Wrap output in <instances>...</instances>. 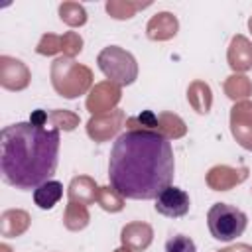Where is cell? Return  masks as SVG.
<instances>
[{
    "label": "cell",
    "mask_w": 252,
    "mask_h": 252,
    "mask_svg": "<svg viewBox=\"0 0 252 252\" xmlns=\"http://www.w3.org/2000/svg\"><path fill=\"white\" fill-rule=\"evenodd\" d=\"M175 175L173 148L154 130H128L110 150V185L126 199H156Z\"/></svg>",
    "instance_id": "6da1fadb"
},
{
    "label": "cell",
    "mask_w": 252,
    "mask_h": 252,
    "mask_svg": "<svg viewBox=\"0 0 252 252\" xmlns=\"http://www.w3.org/2000/svg\"><path fill=\"white\" fill-rule=\"evenodd\" d=\"M59 130L32 122H16L0 132L2 181L30 191L49 181L59 163Z\"/></svg>",
    "instance_id": "7a4b0ae2"
},
{
    "label": "cell",
    "mask_w": 252,
    "mask_h": 252,
    "mask_svg": "<svg viewBox=\"0 0 252 252\" xmlns=\"http://www.w3.org/2000/svg\"><path fill=\"white\" fill-rule=\"evenodd\" d=\"M49 79H51L55 93L69 100H73L81 94H87L94 87L93 71L87 65L77 63L75 59H69L63 55L53 59V63L49 67Z\"/></svg>",
    "instance_id": "3957f363"
},
{
    "label": "cell",
    "mask_w": 252,
    "mask_h": 252,
    "mask_svg": "<svg viewBox=\"0 0 252 252\" xmlns=\"http://www.w3.org/2000/svg\"><path fill=\"white\" fill-rule=\"evenodd\" d=\"M207 224L215 240L232 242L246 230L248 217L238 207H232L228 203H215L207 213Z\"/></svg>",
    "instance_id": "277c9868"
},
{
    "label": "cell",
    "mask_w": 252,
    "mask_h": 252,
    "mask_svg": "<svg viewBox=\"0 0 252 252\" xmlns=\"http://www.w3.org/2000/svg\"><path fill=\"white\" fill-rule=\"evenodd\" d=\"M96 63H98V69L104 73L106 81H112L120 87L132 85L138 79V61H136V57L130 51H126L118 45L104 47L98 53Z\"/></svg>",
    "instance_id": "5b68a950"
},
{
    "label": "cell",
    "mask_w": 252,
    "mask_h": 252,
    "mask_svg": "<svg viewBox=\"0 0 252 252\" xmlns=\"http://www.w3.org/2000/svg\"><path fill=\"white\" fill-rule=\"evenodd\" d=\"M120 98H122V87L120 85H116L112 81H100L89 91L85 106L91 112V116L106 114V112L116 110V104L120 102Z\"/></svg>",
    "instance_id": "8992f818"
},
{
    "label": "cell",
    "mask_w": 252,
    "mask_h": 252,
    "mask_svg": "<svg viewBox=\"0 0 252 252\" xmlns=\"http://www.w3.org/2000/svg\"><path fill=\"white\" fill-rule=\"evenodd\" d=\"M124 122H126V114L120 108L106 112V114H94L87 122V134L93 142L102 144V142L112 140L122 130Z\"/></svg>",
    "instance_id": "52a82bcc"
},
{
    "label": "cell",
    "mask_w": 252,
    "mask_h": 252,
    "mask_svg": "<svg viewBox=\"0 0 252 252\" xmlns=\"http://www.w3.org/2000/svg\"><path fill=\"white\" fill-rule=\"evenodd\" d=\"M32 83V71L28 65L16 57L2 55L0 57V87L6 91H24Z\"/></svg>",
    "instance_id": "ba28073f"
},
{
    "label": "cell",
    "mask_w": 252,
    "mask_h": 252,
    "mask_svg": "<svg viewBox=\"0 0 252 252\" xmlns=\"http://www.w3.org/2000/svg\"><path fill=\"white\" fill-rule=\"evenodd\" d=\"M232 138L248 152H252V100L234 102L230 108Z\"/></svg>",
    "instance_id": "9c48e42d"
},
{
    "label": "cell",
    "mask_w": 252,
    "mask_h": 252,
    "mask_svg": "<svg viewBox=\"0 0 252 252\" xmlns=\"http://www.w3.org/2000/svg\"><path fill=\"white\" fill-rule=\"evenodd\" d=\"M250 175V169L246 165L240 167H230V165H213L207 175L205 181L209 185V189L213 191H230L236 185L244 183Z\"/></svg>",
    "instance_id": "30bf717a"
},
{
    "label": "cell",
    "mask_w": 252,
    "mask_h": 252,
    "mask_svg": "<svg viewBox=\"0 0 252 252\" xmlns=\"http://www.w3.org/2000/svg\"><path fill=\"white\" fill-rule=\"evenodd\" d=\"M189 207H191L189 193H185L183 189L173 187V185H169L167 189H163V191L156 197V205H154V209H156L159 215L169 217V219L185 217V215L189 213Z\"/></svg>",
    "instance_id": "8fae6325"
},
{
    "label": "cell",
    "mask_w": 252,
    "mask_h": 252,
    "mask_svg": "<svg viewBox=\"0 0 252 252\" xmlns=\"http://www.w3.org/2000/svg\"><path fill=\"white\" fill-rule=\"evenodd\" d=\"M226 61L234 73L250 71L252 69V41L242 33L232 35L228 49H226Z\"/></svg>",
    "instance_id": "7c38bea8"
},
{
    "label": "cell",
    "mask_w": 252,
    "mask_h": 252,
    "mask_svg": "<svg viewBox=\"0 0 252 252\" xmlns=\"http://www.w3.org/2000/svg\"><path fill=\"white\" fill-rule=\"evenodd\" d=\"M152 240H154V228L144 220L128 222L120 230L122 246H128L132 252H144L152 244Z\"/></svg>",
    "instance_id": "4fadbf2b"
},
{
    "label": "cell",
    "mask_w": 252,
    "mask_h": 252,
    "mask_svg": "<svg viewBox=\"0 0 252 252\" xmlns=\"http://www.w3.org/2000/svg\"><path fill=\"white\" fill-rule=\"evenodd\" d=\"M179 32V20L171 12H158L146 24V35L152 41H167Z\"/></svg>",
    "instance_id": "5bb4252c"
},
{
    "label": "cell",
    "mask_w": 252,
    "mask_h": 252,
    "mask_svg": "<svg viewBox=\"0 0 252 252\" xmlns=\"http://www.w3.org/2000/svg\"><path fill=\"white\" fill-rule=\"evenodd\" d=\"M32 224V217L24 209H8L0 215V234L4 238L22 236Z\"/></svg>",
    "instance_id": "9a60e30c"
},
{
    "label": "cell",
    "mask_w": 252,
    "mask_h": 252,
    "mask_svg": "<svg viewBox=\"0 0 252 252\" xmlns=\"http://www.w3.org/2000/svg\"><path fill=\"white\" fill-rule=\"evenodd\" d=\"M67 195H69L71 203L93 205L96 201V195H98V185L89 175H77L71 179V183L67 187Z\"/></svg>",
    "instance_id": "2e32d148"
},
{
    "label": "cell",
    "mask_w": 252,
    "mask_h": 252,
    "mask_svg": "<svg viewBox=\"0 0 252 252\" xmlns=\"http://www.w3.org/2000/svg\"><path fill=\"white\" fill-rule=\"evenodd\" d=\"M187 102L191 104V108L197 114H209L211 106H213V91L209 87V83L195 79L189 83L187 87Z\"/></svg>",
    "instance_id": "e0dca14e"
},
{
    "label": "cell",
    "mask_w": 252,
    "mask_h": 252,
    "mask_svg": "<svg viewBox=\"0 0 252 252\" xmlns=\"http://www.w3.org/2000/svg\"><path fill=\"white\" fill-rule=\"evenodd\" d=\"M156 132H159L167 140H177V138H183L187 134V124L179 114L163 110V112H158V128H156Z\"/></svg>",
    "instance_id": "ac0fdd59"
},
{
    "label": "cell",
    "mask_w": 252,
    "mask_h": 252,
    "mask_svg": "<svg viewBox=\"0 0 252 252\" xmlns=\"http://www.w3.org/2000/svg\"><path fill=\"white\" fill-rule=\"evenodd\" d=\"M224 94L234 100V102H240V100H248V96H252V81L250 77H246L244 73H232L224 79Z\"/></svg>",
    "instance_id": "d6986e66"
},
{
    "label": "cell",
    "mask_w": 252,
    "mask_h": 252,
    "mask_svg": "<svg viewBox=\"0 0 252 252\" xmlns=\"http://www.w3.org/2000/svg\"><path fill=\"white\" fill-rule=\"evenodd\" d=\"M63 195V185L55 179H49L45 183H41L39 187L33 189V203L43 209V211H49L57 205V201L61 199Z\"/></svg>",
    "instance_id": "ffe728a7"
},
{
    "label": "cell",
    "mask_w": 252,
    "mask_h": 252,
    "mask_svg": "<svg viewBox=\"0 0 252 252\" xmlns=\"http://www.w3.org/2000/svg\"><path fill=\"white\" fill-rule=\"evenodd\" d=\"M91 222V215L87 205H79V203H67L65 213H63V226L71 232H79L83 228H87V224Z\"/></svg>",
    "instance_id": "44dd1931"
},
{
    "label": "cell",
    "mask_w": 252,
    "mask_h": 252,
    "mask_svg": "<svg viewBox=\"0 0 252 252\" xmlns=\"http://www.w3.org/2000/svg\"><path fill=\"white\" fill-rule=\"evenodd\" d=\"M152 2H134V0H108L104 4L106 12L114 20H130L136 16L138 10L148 8Z\"/></svg>",
    "instance_id": "7402d4cb"
},
{
    "label": "cell",
    "mask_w": 252,
    "mask_h": 252,
    "mask_svg": "<svg viewBox=\"0 0 252 252\" xmlns=\"http://www.w3.org/2000/svg\"><path fill=\"white\" fill-rule=\"evenodd\" d=\"M59 18L63 24H67L69 28H81L87 24V10L83 4L79 2H73V0H67V2H61L59 4Z\"/></svg>",
    "instance_id": "603a6c76"
},
{
    "label": "cell",
    "mask_w": 252,
    "mask_h": 252,
    "mask_svg": "<svg viewBox=\"0 0 252 252\" xmlns=\"http://www.w3.org/2000/svg\"><path fill=\"white\" fill-rule=\"evenodd\" d=\"M81 118L79 114L71 112V110H65V108H55V110H49L47 112V124L51 128H57L59 132H73L77 126H79Z\"/></svg>",
    "instance_id": "cb8c5ba5"
},
{
    "label": "cell",
    "mask_w": 252,
    "mask_h": 252,
    "mask_svg": "<svg viewBox=\"0 0 252 252\" xmlns=\"http://www.w3.org/2000/svg\"><path fill=\"white\" fill-rule=\"evenodd\" d=\"M96 203H98L100 209H104L106 213H120V211L124 209V197H122L112 185L98 187Z\"/></svg>",
    "instance_id": "d4e9b609"
},
{
    "label": "cell",
    "mask_w": 252,
    "mask_h": 252,
    "mask_svg": "<svg viewBox=\"0 0 252 252\" xmlns=\"http://www.w3.org/2000/svg\"><path fill=\"white\" fill-rule=\"evenodd\" d=\"M83 51V37L77 32H65L61 35V53L63 57L75 59Z\"/></svg>",
    "instance_id": "484cf974"
},
{
    "label": "cell",
    "mask_w": 252,
    "mask_h": 252,
    "mask_svg": "<svg viewBox=\"0 0 252 252\" xmlns=\"http://www.w3.org/2000/svg\"><path fill=\"white\" fill-rule=\"evenodd\" d=\"M35 51L39 55H55V53H61V35L49 33V32L43 33L41 39L35 45Z\"/></svg>",
    "instance_id": "4316f807"
},
{
    "label": "cell",
    "mask_w": 252,
    "mask_h": 252,
    "mask_svg": "<svg viewBox=\"0 0 252 252\" xmlns=\"http://www.w3.org/2000/svg\"><path fill=\"white\" fill-rule=\"evenodd\" d=\"M165 252H197V246L189 236L175 234L165 242Z\"/></svg>",
    "instance_id": "83f0119b"
},
{
    "label": "cell",
    "mask_w": 252,
    "mask_h": 252,
    "mask_svg": "<svg viewBox=\"0 0 252 252\" xmlns=\"http://www.w3.org/2000/svg\"><path fill=\"white\" fill-rule=\"evenodd\" d=\"M226 252H252V246L250 244H244V242H238V244H232L228 248H224Z\"/></svg>",
    "instance_id": "f1b7e54d"
},
{
    "label": "cell",
    "mask_w": 252,
    "mask_h": 252,
    "mask_svg": "<svg viewBox=\"0 0 252 252\" xmlns=\"http://www.w3.org/2000/svg\"><path fill=\"white\" fill-rule=\"evenodd\" d=\"M0 252H12V248L8 244H0Z\"/></svg>",
    "instance_id": "f546056e"
},
{
    "label": "cell",
    "mask_w": 252,
    "mask_h": 252,
    "mask_svg": "<svg viewBox=\"0 0 252 252\" xmlns=\"http://www.w3.org/2000/svg\"><path fill=\"white\" fill-rule=\"evenodd\" d=\"M114 252H132V250H130L128 246H120V248H116Z\"/></svg>",
    "instance_id": "4dcf8cb0"
},
{
    "label": "cell",
    "mask_w": 252,
    "mask_h": 252,
    "mask_svg": "<svg viewBox=\"0 0 252 252\" xmlns=\"http://www.w3.org/2000/svg\"><path fill=\"white\" fill-rule=\"evenodd\" d=\"M248 30H250V33H252V16L248 18Z\"/></svg>",
    "instance_id": "1f68e13d"
},
{
    "label": "cell",
    "mask_w": 252,
    "mask_h": 252,
    "mask_svg": "<svg viewBox=\"0 0 252 252\" xmlns=\"http://www.w3.org/2000/svg\"><path fill=\"white\" fill-rule=\"evenodd\" d=\"M219 252H226V250H224V248H222V250H219Z\"/></svg>",
    "instance_id": "d6a6232c"
}]
</instances>
